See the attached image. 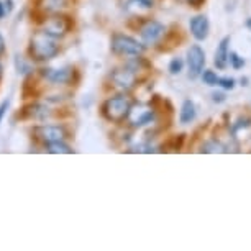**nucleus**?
<instances>
[{"mask_svg":"<svg viewBox=\"0 0 251 251\" xmlns=\"http://www.w3.org/2000/svg\"><path fill=\"white\" fill-rule=\"evenodd\" d=\"M50 108L43 105V103H33L31 107H28V115L35 120H46L50 117Z\"/></svg>","mask_w":251,"mask_h":251,"instance_id":"2eb2a0df","label":"nucleus"},{"mask_svg":"<svg viewBox=\"0 0 251 251\" xmlns=\"http://www.w3.org/2000/svg\"><path fill=\"white\" fill-rule=\"evenodd\" d=\"M33 133L40 141H43L45 145L54 143V141H63L66 138V128L59 125H41L36 126L33 130Z\"/></svg>","mask_w":251,"mask_h":251,"instance_id":"423d86ee","label":"nucleus"},{"mask_svg":"<svg viewBox=\"0 0 251 251\" xmlns=\"http://www.w3.org/2000/svg\"><path fill=\"white\" fill-rule=\"evenodd\" d=\"M41 74H43L50 82H54V84H68L69 80L73 79V69L71 68H59V69L48 68V69H43Z\"/></svg>","mask_w":251,"mask_h":251,"instance_id":"9d476101","label":"nucleus"},{"mask_svg":"<svg viewBox=\"0 0 251 251\" xmlns=\"http://www.w3.org/2000/svg\"><path fill=\"white\" fill-rule=\"evenodd\" d=\"M217 86H220L222 89H225V91H231V89L235 87V79L233 77H219V84Z\"/></svg>","mask_w":251,"mask_h":251,"instance_id":"412c9836","label":"nucleus"},{"mask_svg":"<svg viewBox=\"0 0 251 251\" xmlns=\"http://www.w3.org/2000/svg\"><path fill=\"white\" fill-rule=\"evenodd\" d=\"M5 13H7L5 3H3V2H0V20H2V18L5 17Z\"/></svg>","mask_w":251,"mask_h":251,"instance_id":"393cba45","label":"nucleus"},{"mask_svg":"<svg viewBox=\"0 0 251 251\" xmlns=\"http://www.w3.org/2000/svg\"><path fill=\"white\" fill-rule=\"evenodd\" d=\"M246 26H248L250 30H251V18H248V20H246Z\"/></svg>","mask_w":251,"mask_h":251,"instance_id":"c85d7f7f","label":"nucleus"},{"mask_svg":"<svg viewBox=\"0 0 251 251\" xmlns=\"http://www.w3.org/2000/svg\"><path fill=\"white\" fill-rule=\"evenodd\" d=\"M8 105H10V102L8 100H3L2 103H0V122L3 120V117H5V113L8 110Z\"/></svg>","mask_w":251,"mask_h":251,"instance_id":"4be33fe9","label":"nucleus"},{"mask_svg":"<svg viewBox=\"0 0 251 251\" xmlns=\"http://www.w3.org/2000/svg\"><path fill=\"white\" fill-rule=\"evenodd\" d=\"M199 151H201V153L215 154V153H228V148H226L224 143H220L219 140H208L201 146V150Z\"/></svg>","mask_w":251,"mask_h":251,"instance_id":"4468645a","label":"nucleus"},{"mask_svg":"<svg viewBox=\"0 0 251 251\" xmlns=\"http://www.w3.org/2000/svg\"><path fill=\"white\" fill-rule=\"evenodd\" d=\"M126 120L131 126L135 128H140V126L148 125L154 120V110L151 107H146L143 103H138V105H131L130 112L126 115Z\"/></svg>","mask_w":251,"mask_h":251,"instance_id":"20e7f679","label":"nucleus"},{"mask_svg":"<svg viewBox=\"0 0 251 251\" xmlns=\"http://www.w3.org/2000/svg\"><path fill=\"white\" fill-rule=\"evenodd\" d=\"M189 28H191V33L196 40L203 41L210 31V23H208V18L205 15H196L189 23Z\"/></svg>","mask_w":251,"mask_h":251,"instance_id":"1a4fd4ad","label":"nucleus"},{"mask_svg":"<svg viewBox=\"0 0 251 251\" xmlns=\"http://www.w3.org/2000/svg\"><path fill=\"white\" fill-rule=\"evenodd\" d=\"M182 66H184V61L181 58H174L171 59V63H169V73H171L173 75L179 74L182 71Z\"/></svg>","mask_w":251,"mask_h":251,"instance_id":"aec40b11","label":"nucleus"},{"mask_svg":"<svg viewBox=\"0 0 251 251\" xmlns=\"http://www.w3.org/2000/svg\"><path fill=\"white\" fill-rule=\"evenodd\" d=\"M59 51V46L56 43V38L50 36L45 31H38L33 35L30 41V54L36 61H48L53 59Z\"/></svg>","mask_w":251,"mask_h":251,"instance_id":"f257e3e1","label":"nucleus"},{"mask_svg":"<svg viewBox=\"0 0 251 251\" xmlns=\"http://www.w3.org/2000/svg\"><path fill=\"white\" fill-rule=\"evenodd\" d=\"M131 103L125 96H117L112 99H107L102 107V112L107 120L110 122H122L125 120L130 112Z\"/></svg>","mask_w":251,"mask_h":251,"instance_id":"f03ea898","label":"nucleus"},{"mask_svg":"<svg viewBox=\"0 0 251 251\" xmlns=\"http://www.w3.org/2000/svg\"><path fill=\"white\" fill-rule=\"evenodd\" d=\"M166 33V26L163 23L156 22V20H150L146 22L143 26H141L140 30V36H141V41H143V45H156L161 38L164 36Z\"/></svg>","mask_w":251,"mask_h":251,"instance_id":"6e6552de","label":"nucleus"},{"mask_svg":"<svg viewBox=\"0 0 251 251\" xmlns=\"http://www.w3.org/2000/svg\"><path fill=\"white\" fill-rule=\"evenodd\" d=\"M189 3H191L192 7H201L202 3H203V0H187Z\"/></svg>","mask_w":251,"mask_h":251,"instance_id":"a878e982","label":"nucleus"},{"mask_svg":"<svg viewBox=\"0 0 251 251\" xmlns=\"http://www.w3.org/2000/svg\"><path fill=\"white\" fill-rule=\"evenodd\" d=\"M3 51H5V41H3V36L0 35V54H2Z\"/></svg>","mask_w":251,"mask_h":251,"instance_id":"bb28decb","label":"nucleus"},{"mask_svg":"<svg viewBox=\"0 0 251 251\" xmlns=\"http://www.w3.org/2000/svg\"><path fill=\"white\" fill-rule=\"evenodd\" d=\"M48 151L53 154H71L73 153V148L63 143V141H54V143L48 145Z\"/></svg>","mask_w":251,"mask_h":251,"instance_id":"dca6fc26","label":"nucleus"},{"mask_svg":"<svg viewBox=\"0 0 251 251\" xmlns=\"http://www.w3.org/2000/svg\"><path fill=\"white\" fill-rule=\"evenodd\" d=\"M251 126V118L250 117H238V120H236L233 125H231V131H233V133H238V131L241 130V128H250Z\"/></svg>","mask_w":251,"mask_h":251,"instance_id":"f3484780","label":"nucleus"},{"mask_svg":"<svg viewBox=\"0 0 251 251\" xmlns=\"http://www.w3.org/2000/svg\"><path fill=\"white\" fill-rule=\"evenodd\" d=\"M68 28H69L68 22H66L63 17H56V18H50V20L46 22L43 31L48 33V35L53 38H61L66 35Z\"/></svg>","mask_w":251,"mask_h":251,"instance_id":"9b49d317","label":"nucleus"},{"mask_svg":"<svg viewBox=\"0 0 251 251\" xmlns=\"http://www.w3.org/2000/svg\"><path fill=\"white\" fill-rule=\"evenodd\" d=\"M241 86H248V77H241Z\"/></svg>","mask_w":251,"mask_h":251,"instance_id":"cd10ccee","label":"nucleus"},{"mask_svg":"<svg viewBox=\"0 0 251 251\" xmlns=\"http://www.w3.org/2000/svg\"><path fill=\"white\" fill-rule=\"evenodd\" d=\"M228 63L231 64V68L233 69H241L245 66V59L240 58L235 51H231V53H228Z\"/></svg>","mask_w":251,"mask_h":251,"instance_id":"6ab92c4d","label":"nucleus"},{"mask_svg":"<svg viewBox=\"0 0 251 251\" xmlns=\"http://www.w3.org/2000/svg\"><path fill=\"white\" fill-rule=\"evenodd\" d=\"M110 48L118 56H140L145 51V45L138 43L135 38L118 33V35H113Z\"/></svg>","mask_w":251,"mask_h":251,"instance_id":"7ed1b4c3","label":"nucleus"},{"mask_svg":"<svg viewBox=\"0 0 251 251\" xmlns=\"http://www.w3.org/2000/svg\"><path fill=\"white\" fill-rule=\"evenodd\" d=\"M0 74H2V64H0Z\"/></svg>","mask_w":251,"mask_h":251,"instance_id":"c756f323","label":"nucleus"},{"mask_svg":"<svg viewBox=\"0 0 251 251\" xmlns=\"http://www.w3.org/2000/svg\"><path fill=\"white\" fill-rule=\"evenodd\" d=\"M228 45H230V36H225L224 40L220 41L219 48L215 51V59L214 63L217 66V69H225L228 66Z\"/></svg>","mask_w":251,"mask_h":251,"instance_id":"f8f14e48","label":"nucleus"},{"mask_svg":"<svg viewBox=\"0 0 251 251\" xmlns=\"http://www.w3.org/2000/svg\"><path fill=\"white\" fill-rule=\"evenodd\" d=\"M202 80L203 84H207V86H217L219 84V75L214 71H202Z\"/></svg>","mask_w":251,"mask_h":251,"instance_id":"a211bd4d","label":"nucleus"},{"mask_svg":"<svg viewBox=\"0 0 251 251\" xmlns=\"http://www.w3.org/2000/svg\"><path fill=\"white\" fill-rule=\"evenodd\" d=\"M187 66H189V77L197 79L202 74L205 66V53L199 45H194L187 51Z\"/></svg>","mask_w":251,"mask_h":251,"instance_id":"39448f33","label":"nucleus"},{"mask_svg":"<svg viewBox=\"0 0 251 251\" xmlns=\"http://www.w3.org/2000/svg\"><path fill=\"white\" fill-rule=\"evenodd\" d=\"M135 3H138V5H141L143 8H153L154 5V0H133Z\"/></svg>","mask_w":251,"mask_h":251,"instance_id":"5701e85b","label":"nucleus"},{"mask_svg":"<svg viewBox=\"0 0 251 251\" xmlns=\"http://www.w3.org/2000/svg\"><path fill=\"white\" fill-rule=\"evenodd\" d=\"M110 79L113 82V86L120 91L128 92L136 86V80H138V75H136L130 68H122V69H115L110 74Z\"/></svg>","mask_w":251,"mask_h":251,"instance_id":"0eeeda50","label":"nucleus"},{"mask_svg":"<svg viewBox=\"0 0 251 251\" xmlns=\"http://www.w3.org/2000/svg\"><path fill=\"white\" fill-rule=\"evenodd\" d=\"M196 105H194L192 100H184L182 102V107H181V113H179V120H181L182 125H187L196 120Z\"/></svg>","mask_w":251,"mask_h":251,"instance_id":"ddd939ff","label":"nucleus"},{"mask_svg":"<svg viewBox=\"0 0 251 251\" xmlns=\"http://www.w3.org/2000/svg\"><path fill=\"white\" fill-rule=\"evenodd\" d=\"M212 100L217 103H222V102H225V96L222 92H214L212 94Z\"/></svg>","mask_w":251,"mask_h":251,"instance_id":"b1692460","label":"nucleus"}]
</instances>
